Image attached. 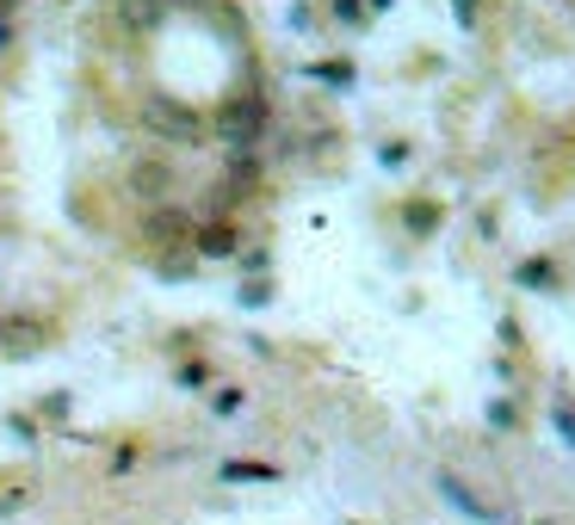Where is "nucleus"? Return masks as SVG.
<instances>
[{
  "instance_id": "393cba45",
  "label": "nucleus",
  "mask_w": 575,
  "mask_h": 525,
  "mask_svg": "<svg viewBox=\"0 0 575 525\" xmlns=\"http://www.w3.org/2000/svg\"><path fill=\"white\" fill-rule=\"evenodd\" d=\"M538 525H556V520H538Z\"/></svg>"
},
{
  "instance_id": "a211bd4d",
  "label": "nucleus",
  "mask_w": 575,
  "mask_h": 525,
  "mask_svg": "<svg viewBox=\"0 0 575 525\" xmlns=\"http://www.w3.org/2000/svg\"><path fill=\"white\" fill-rule=\"evenodd\" d=\"M180 383H186V390H205V383H211V371H205V365H180Z\"/></svg>"
},
{
  "instance_id": "20e7f679",
  "label": "nucleus",
  "mask_w": 575,
  "mask_h": 525,
  "mask_svg": "<svg viewBox=\"0 0 575 525\" xmlns=\"http://www.w3.org/2000/svg\"><path fill=\"white\" fill-rule=\"evenodd\" d=\"M124 186H131V198H149V205H161L173 192V161L168 155H143L131 173H124Z\"/></svg>"
},
{
  "instance_id": "7ed1b4c3",
  "label": "nucleus",
  "mask_w": 575,
  "mask_h": 525,
  "mask_svg": "<svg viewBox=\"0 0 575 525\" xmlns=\"http://www.w3.org/2000/svg\"><path fill=\"white\" fill-rule=\"evenodd\" d=\"M192 217L180 205H155L149 217H143V242L149 247H192Z\"/></svg>"
},
{
  "instance_id": "9b49d317",
  "label": "nucleus",
  "mask_w": 575,
  "mask_h": 525,
  "mask_svg": "<svg viewBox=\"0 0 575 525\" xmlns=\"http://www.w3.org/2000/svg\"><path fill=\"white\" fill-rule=\"evenodd\" d=\"M514 284H526V291H551V284H556V266L551 260H519L514 266Z\"/></svg>"
},
{
  "instance_id": "1a4fd4ad",
  "label": "nucleus",
  "mask_w": 575,
  "mask_h": 525,
  "mask_svg": "<svg viewBox=\"0 0 575 525\" xmlns=\"http://www.w3.org/2000/svg\"><path fill=\"white\" fill-rule=\"evenodd\" d=\"M223 483H279V469L272 464H248V457H230V464H217Z\"/></svg>"
},
{
  "instance_id": "6ab92c4d",
  "label": "nucleus",
  "mask_w": 575,
  "mask_h": 525,
  "mask_svg": "<svg viewBox=\"0 0 575 525\" xmlns=\"http://www.w3.org/2000/svg\"><path fill=\"white\" fill-rule=\"evenodd\" d=\"M489 427H514V402H489Z\"/></svg>"
},
{
  "instance_id": "0eeeda50",
  "label": "nucleus",
  "mask_w": 575,
  "mask_h": 525,
  "mask_svg": "<svg viewBox=\"0 0 575 525\" xmlns=\"http://www.w3.org/2000/svg\"><path fill=\"white\" fill-rule=\"evenodd\" d=\"M161 20H168V0H118V32L131 38H149Z\"/></svg>"
},
{
  "instance_id": "9d476101",
  "label": "nucleus",
  "mask_w": 575,
  "mask_h": 525,
  "mask_svg": "<svg viewBox=\"0 0 575 525\" xmlns=\"http://www.w3.org/2000/svg\"><path fill=\"white\" fill-rule=\"evenodd\" d=\"M223 173H230V186H254V180H260V155L254 149H230Z\"/></svg>"
},
{
  "instance_id": "412c9836",
  "label": "nucleus",
  "mask_w": 575,
  "mask_h": 525,
  "mask_svg": "<svg viewBox=\"0 0 575 525\" xmlns=\"http://www.w3.org/2000/svg\"><path fill=\"white\" fill-rule=\"evenodd\" d=\"M136 464V445H124V451H112V476H124V469Z\"/></svg>"
},
{
  "instance_id": "423d86ee",
  "label": "nucleus",
  "mask_w": 575,
  "mask_h": 525,
  "mask_svg": "<svg viewBox=\"0 0 575 525\" xmlns=\"http://www.w3.org/2000/svg\"><path fill=\"white\" fill-rule=\"evenodd\" d=\"M44 340H50V321H38V316L0 321V346H7V353H44Z\"/></svg>"
},
{
  "instance_id": "ddd939ff",
  "label": "nucleus",
  "mask_w": 575,
  "mask_h": 525,
  "mask_svg": "<svg viewBox=\"0 0 575 525\" xmlns=\"http://www.w3.org/2000/svg\"><path fill=\"white\" fill-rule=\"evenodd\" d=\"M309 75H316V81H328V87H346V81H353V69H346V62H316Z\"/></svg>"
},
{
  "instance_id": "4be33fe9",
  "label": "nucleus",
  "mask_w": 575,
  "mask_h": 525,
  "mask_svg": "<svg viewBox=\"0 0 575 525\" xmlns=\"http://www.w3.org/2000/svg\"><path fill=\"white\" fill-rule=\"evenodd\" d=\"M20 20V0H0V25H13Z\"/></svg>"
},
{
  "instance_id": "4468645a",
  "label": "nucleus",
  "mask_w": 575,
  "mask_h": 525,
  "mask_svg": "<svg viewBox=\"0 0 575 525\" xmlns=\"http://www.w3.org/2000/svg\"><path fill=\"white\" fill-rule=\"evenodd\" d=\"M328 13H334L341 25H365V0H334Z\"/></svg>"
},
{
  "instance_id": "f03ea898",
  "label": "nucleus",
  "mask_w": 575,
  "mask_h": 525,
  "mask_svg": "<svg viewBox=\"0 0 575 525\" xmlns=\"http://www.w3.org/2000/svg\"><path fill=\"white\" fill-rule=\"evenodd\" d=\"M267 99L260 94H235V99H223V106H217V143H223V149H254V143H260V136H267Z\"/></svg>"
},
{
  "instance_id": "b1692460",
  "label": "nucleus",
  "mask_w": 575,
  "mask_h": 525,
  "mask_svg": "<svg viewBox=\"0 0 575 525\" xmlns=\"http://www.w3.org/2000/svg\"><path fill=\"white\" fill-rule=\"evenodd\" d=\"M365 7H371V13H383V7H390V0H365Z\"/></svg>"
},
{
  "instance_id": "dca6fc26",
  "label": "nucleus",
  "mask_w": 575,
  "mask_h": 525,
  "mask_svg": "<svg viewBox=\"0 0 575 525\" xmlns=\"http://www.w3.org/2000/svg\"><path fill=\"white\" fill-rule=\"evenodd\" d=\"M267 297H272V284H260V279H248V284H242V303H248V309H260Z\"/></svg>"
},
{
  "instance_id": "f3484780",
  "label": "nucleus",
  "mask_w": 575,
  "mask_h": 525,
  "mask_svg": "<svg viewBox=\"0 0 575 525\" xmlns=\"http://www.w3.org/2000/svg\"><path fill=\"white\" fill-rule=\"evenodd\" d=\"M235 408H242V390H217L211 395V414H235Z\"/></svg>"
},
{
  "instance_id": "aec40b11",
  "label": "nucleus",
  "mask_w": 575,
  "mask_h": 525,
  "mask_svg": "<svg viewBox=\"0 0 575 525\" xmlns=\"http://www.w3.org/2000/svg\"><path fill=\"white\" fill-rule=\"evenodd\" d=\"M551 420H556V427H563V439H570V445H575V414L563 408V402H556V414H551Z\"/></svg>"
},
{
  "instance_id": "39448f33",
  "label": "nucleus",
  "mask_w": 575,
  "mask_h": 525,
  "mask_svg": "<svg viewBox=\"0 0 575 525\" xmlns=\"http://www.w3.org/2000/svg\"><path fill=\"white\" fill-rule=\"evenodd\" d=\"M192 254H198V260H235V254H242V235H235V223L211 217V223L192 229Z\"/></svg>"
},
{
  "instance_id": "f257e3e1",
  "label": "nucleus",
  "mask_w": 575,
  "mask_h": 525,
  "mask_svg": "<svg viewBox=\"0 0 575 525\" xmlns=\"http://www.w3.org/2000/svg\"><path fill=\"white\" fill-rule=\"evenodd\" d=\"M143 131L161 136V143H173V149H192V143H205V118L192 112L186 99H168V94H149L143 99Z\"/></svg>"
},
{
  "instance_id": "5701e85b",
  "label": "nucleus",
  "mask_w": 575,
  "mask_h": 525,
  "mask_svg": "<svg viewBox=\"0 0 575 525\" xmlns=\"http://www.w3.org/2000/svg\"><path fill=\"white\" fill-rule=\"evenodd\" d=\"M0 50H13V25H0Z\"/></svg>"
},
{
  "instance_id": "2eb2a0df",
  "label": "nucleus",
  "mask_w": 575,
  "mask_h": 525,
  "mask_svg": "<svg viewBox=\"0 0 575 525\" xmlns=\"http://www.w3.org/2000/svg\"><path fill=\"white\" fill-rule=\"evenodd\" d=\"M452 13H458L464 32H477V13H482V0H452Z\"/></svg>"
},
{
  "instance_id": "6e6552de",
  "label": "nucleus",
  "mask_w": 575,
  "mask_h": 525,
  "mask_svg": "<svg viewBox=\"0 0 575 525\" xmlns=\"http://www.w3.org/2000/svg\"><path fill=\"white\" fill-rule=\"evenodd\" d=\"M440 495L452 506H458V513H470V520H482V525H496V506H482L477 495H470V488L458 483V476H452V469H440Z\"/></svg>"
},
{
  "instance_id": "f8f14e48",
  "label": "nucleus",
  "mask_w": 575,
  "mask_h": 525,
  "mask_svg": "<svg viewBox=\"0 0 575 525\" xmlns=\"http://www.w3.org/2000/svg\"><path fill=\"white\" fill-rule=\"evenodd\" d=\"M440 217H445V210H440V205H427V198H421V205H408V210H403L408 235H433V229H440Z\"/></svg>"
}]
</instances>
